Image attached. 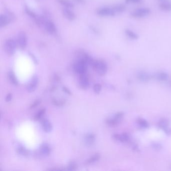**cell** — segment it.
<instances>
[{
  "instance_id": "obj_15",
  "label": "cell",
  "mask_w": 171,
  "mask_h": 171,
  "mask_svg": "<svg viewBox=\"0 0 171 171\" xmlns=\"http://www.w3.org/2000/svg\"><path fill=\"white\" fill-rule=\"evenodd\" d=\"M170 121L167 118H162L160 120L158 123V126L161 129H163L164 131L168 128H169Z\"/></svg>"
},
{
  "instance_id": "obj_20",
  "label": "cell",
  "mask_w": 171,
  "mask_h": 171,
  "mask_svg": "<svg viewBox=\"0 0 171 171\" xmlns=\"http://www.w3.org/2000/svg\"><path fill=\"white\" fill-rule=\"evenodd\" d=\"M57 2L64 8L73 9L74 7L73 4L69 0H57Z\"/></svg>"
},
{
  "instance_id": "obj_16",
  "label": "cell",
  "mask_w": 171,
  "mask_h": 171,
  "mask_svg": "<svg viewBox=\"0 0 171 171\" xmlns=\"http://www.w3.org/2000/svg\"><path fill=\"white\" fill-rule=\"evenodd\" d=\"M42 126L43 131L47 133L51 132L52 129V126L51 125V123L49 122V120L46 119L42 121Z\"/></svg>"
},
{
  "instance_id": "obj_27",
  "label": "cell",
  "mask_w": 171,
  "mask_h": 171,
  "mask_svg": "<svg viewBox=\"0 0 171 171\" xmlns=\"http://www.w3.org/2000/svg\"><path fill=\"white\" fill-rule=\"evenodd\" d=\"M169 78L168 74L165 72H161L157 75V79L161 81H166Z\"/></svg>"
},
{
  "instance_id": "obj_12",
  "label": "cell",
  "mask_w": 171,
  "mask_h": 171,
  "mask_svg": "<svg viewBox=\"0 0 171 171\" xmlns=\"http://www.w3.org/2000/svg\"><path fill=\"white\" fill-rule=\"evenodd\" d=\"M95 137L93 134H87L84 136V143L86 146L90 147L92 146L95 143Z\"/></svg>"
},
{
  "instance_id": "obj_23",
  "label": "cell",
  "mask_w": 171,
  "mask_h": 171,
  "mask_svg": "<svg viewBox=\"0 0 171 171\" xmlns=\"http://www.w3.org/2000/svg\"><path fill=\"white\" fill-rule=\"evenodd\" d=\"M100 158H101V155L99 154H95V155H93V156L91 157L89 159L87 160L86 162V164L90 165V164H92L93 163L98 161Z\"/></svg>"
},
{
  "instance_id": "obj_32",
  "label": "cell",
  "mask_w": 171,
  "mask_h": 171,
  "mask_svg": "<svg viewBox=\"0 0 171 171\" xmlns=\"http://www.w3.org/2000/svg\"><path fill=\"white\" fill-rule=\"evenodd\" d=\"M77 168V166L76 164L74 162H72L69 164L67 169L68 170L73 171V170H76Z\"/></svg>"
},
{
  "instance_id": "obj_26",
  "label": "cell",
  "mask_w": 171,
  "mask_h": 171,
  "mask_svg": "<svg viewBox=\"0 0 171 171\" xmlns=\"http://www.w3.org/2000/svg\"><path fill=\"white\" fill-rule=\"evenodd\" d=\"M137 123L140 126L144 128H147L149 126V124L148 122L144 119L139 118L137 120Z\"/></svg>"
},
{
  "instance_id": "obj_17",
  "label": "cell",
  "mask_w": 171,
  "mask_h": 171,
  "mask_svg": "<svg viewBox=\"0 0 171 171\" xmlns=\"http://www.w3.org/2000/svg\"><path fill=\"white\" fill-rule=\"evenodd\" d=\"M112 8L116 14L123 13L126 10V6H125V5L122 4L116 5L112 7Z\"/></svg>"
},
{
  "instance_id": "obj_37",
  "label": "cell",
  "mask_w": 171,
  "mask_h": 171,
  "mask_svg": "<svg viewBox=\"0 0 171 171\" xmlns=\"http://www.w3.org/2000/svg\"><path fill=\"white\" fill-rule=\"evenodd\" d=\"M11 99H12V95L11 93L8 94L6 96V99H5L6 102L10 101Z\"/></svg>"
},
{
  "instance_id": "obj_29",
  "label": "cell",
  "mask_w": 171,
  "mask_h": 171,
  "mask_svg": "<svg viewBox=\"0 0 171 171\" xmlns=\"http://www.w3.org/2000/svg\"><path fill=\"white\" fill-rule=\"evenodd\" d=\"M52 102L54 105L58 106V107H60V106H63V105H64L65 104V100L59 101L57 99H53Z\"/></svg>"
},
{
  "instance_id": "obj_1",
  "label": "cell",
  "mask_w": 171,
  "mask_h": 171,
  "mask_svg": "<svg viewBox=\"0 0 171 171\" xmlns=\"http://www.w3.org/2000/svg\"><path fill=\"white\" fill-rule=\"evenodd\" d=\"M99 75L103 76L107 73V65L105 61L101 60H93L90 65Z\"/></svg>"
},
{
  "instance_id": "obj_2",
  "label": "cell",
  "mask_w": 171,
  "mask_h": 171,
  "mask_svg": "<svg viewBox=\"0 0 171 171\" xmlns=\"http://www.w3.org/2000/svg\"><path fill=\"white\" fill-rule=\"evenodd\" d=\"M151 12V11L149 8H139L132 11L131 13V16L132 18H142L148 16Z\"/></svg>"
},
{
  "instance_id": "obj_8",
  "label": "cell",
  "mask_w": 171,
  "mask_h": 171,
  "mask_svg": "<svg viewBox=\"0 0 171 171\" xmlns=\"http://www.w3.org/2000/svg\"><path fill=\"white\" fill-rule=\"evenodd\" d=\"M79 85L81 88L83 89H86L89 88V81L86 73L79 75Z\"/></svg>"
},
{
  "instance_id": "obj_22",
  "label": "cell",
  "mask_w": 171,
  "mask_h": 171,
  "mask_svg": "<svg viewBox=\"0 0 171 171\" xmlns=\"http://www.w3.org/2000/svg\"><path fill=\"white\" fill-rule=\"evenodd\" d=\"M41 153L43 155L47 156L49 155L51 152V149L49 146L46 144L42 145L40 148Z\"/></svg>"
},
{
  "instance_id": "obj_19",
  "label": "cell",
  "mask_w": 171,
  "mask_h": 171,
  "mask_svg": "<svg viewBox=\"0 0 171 171\" xmlns=\"http://www.w3.org/2000/svg\"><path fill=\"white\" fill-rule=\"evenodd\" d=\"M125 34L129 39L133 40H137L138 39V35L137 34V33L134 32L132 30H129V29H126L125 30Z\"/></svg>"
},
{
  "instance_id": "obj_14",
  "label": "cell",
  "mask_w": 171,
  "mask_h": 171,
  "mask_svg": "<svg viewBox=\"0 0 171 171\" xmlns=\"http://www.w3.org/2000/svg\"><path fill=\"white\" fill-rule=\"evenodd\" d=\"M113 138L114 140L119 141L122 143L128 142L129 140V137L126 133H123L122 135L119 134H114L113 135Z\"/></svg>"
},
{
  "instance_id": "obj_36",
  "label": "cell",
  "mask_w": 171,
  "mask_h": 171,
  "mask_svg": "<svg viewBox=\"0 0 171 171\" xmlns=\"http://www.w3.org/2000/svg\"><path fill=\"white\" fill-rule=\"evenodd\" d=\"M142 1V0H125V2L126 4H129V3H134V4H137V3H140Z\"/></svg>"
},
{
  "instance_id": "obj_31",
  "label": "cell",
  "mask_w": 171,
  "mask_h": 171,
  "mask_svg": "<svg viewBox=\"0 0 171 171\" xmlns=\"http://www.w3.org/2000/svg\"><path fill=\"white\" fill-rule=\"evenodd\" d=\"M101 84L97 83L95 84L93 86V90L95 93L98 94L101 92Z\"/></svg>"
},
{
  "instance_id": "obj_21",
  "label": "cell",
  "mask_w": 171,
  "mask_h": 171,
  "mask_svg": "<svg viewBox=\"0 0 171 171\" xmlns=\"http://www.w3.org/2000/svg\"><path fill=\"white\" fill-rule=\"evenodd\" d=\"M8 77L9 78V80L12 84L17 86L18 84V81L17 77H16L15 74L13 71H10L8 73Z\"/></svg>"
},
{
  "instance_id": "obj_5",
  "label": "cell",
  "mask_w": 171,
  "mask_h": 171,
  "mask_svg": "<svg viewBox=\"0 0 171 171\" xmlns=\"http://www.w3.org/2000/svg\"><path fill=\"white\" fill-rule=\"evenodd\" d=\"M14 19L13 14L7 11L6 14H2L0 17V26L1 28L6 27Z\"/></svg>"
},
{
  "instance_id": "obj_34",
  "label": "cell",
  "mask_w": 171,
  "mask_h": 171,
  "mask_svg": "<svg viewBox=\"0 0 171 171\" xmlns=\"http://www.w3.org/2000/svg\"><path fill=\"white\" fill-rule=\"evenodd\" d=\"M152 147L154 149L157 151L161 150L162 149V146L160 144L158 143H154L152 145Z\"/></svg>"
},
{
  "instance_id": "obj_30",
  "label": "cell",
  "mask_w": 171,
  "mask_h": 171,
  "mask_svg": "<svg viewBox=\"0 0 171 171\" xmlns=\"http://www.w3.org/2000/svg\"><path fill=\"white\" fill-rule=\"evenodd\" d=\"M25 12L27 15L30 16L32 18H34L35 19H36V18H37V16L36 15V14L34 12H33L32 11L29 9L28 8H26Z\"/></svg>"
},
{
  "instance_id": "obj_40",
  "label": "cell",
  "mask_w": 171,
  "mask_h": 171,
  "mask_svg": "<svg viewBox=\"0 0 171 171\" xmlns=\"http://www.w3.org/2000/svg\"><path fill=\"white\" fill-rule=\"evenodd\" d=\"M170 86H171V81H170Z\"/></svg>"
},
{
  "instance_id": "obj_18",
  "label": "cell",
  "mask_w": 171,
  "mask_h": 171,
  "mask_svg": "<svg viewBox=\"0 0 171 171\" xmlns=\"http://www.w3.org/2000/svg\"><path fill=\"white\" fill-rule=\"evenodd\" d=\"M137 77L140 81H143V82H147L151 78L150 75L145 72H141L138 73V74L137 75Z\"/></svg>"
},
{
  "instance_id": "obj_13",
  "label": "cell",
  "mask_w": 171,
  "mask_h": 171,
  "mask_svg": "<svg viewBox=\"0 0 171 171\" xmlns=\"http://www.w3.org/2000/svg\"><path fill=\"white\" fill-rule=\"evenodd\" d=\"M62 13L64 16L70 21H73L76 19V15L70 9L64 8L62 10Z\"/></svg>"
},
{
  "instance_id": "obj_35",
  "label": "cell",
  "mask_w": 171,
  "mask_h": 171,
  "mask_svg": "<svg viewBox=\"0 0 171 171\" xmlns=\"http://www.w3.org/2000/svg\"><path fill=\"white\" fill-rule=\"evenodd\" d=\"M40 102L41 101H40L39 99L35 101L34 102H33V104H32L31 106H30V109H33V108H35L36 107H37L38 105H39Z\"/></svg>"
},
{
  "instance_id": "obj_28",
  "label": "cell",
  "mask_w": 171,
  "mask_h": 171,
  "mask_svg": "<svg viewBox=\"0 0 171 171\" xmlns=\"http://www.w3.org/2000/svg\"><path fill=\"white\" fill-rule=\"evenodd\" d=\"M45 111H46V109L45 108H43L41 109L40 110H39V112L34 117V120H38L41 119V117L43 116L44 114H45Z\"/></svg>"
},
{
  "instance_id": "obj_11",
  "label": "cell",
  "mask_w": 171,
  "mask_h": 171,
  "mask_svg": "<svg viewBox=\"0 0 171 171\" xmlns=\"http://www.w3.org/2000/svg\"><path fill=\"white\" fill-rule=\"evenodd\" d=\"M38 83V78L37 76H34L33 78H32L31 81L30 83L27 86V89L28 92H34Z\"/></svg>"
},
{
  "instance_id": "obj_39",
  "label": "cell",
  "mask_w": 171,
  "mask_h": 171,
  "mask_svg": "<svg viewBox=\"0 0 171 171\" xmlns=\"http://www.w3.org/2000/svg\"><path fill=\"white\" fill-rule=\"evenodd\" d=\"M74 1L77 3H79V4H84L86 2L85 0H74Z\"/></svg>"
},
{
  "instance_id": "obj_10",
  "label": "cell",
  "mask_w": 171,
  "mask_h": 171,
  "mask_svg": "<svg viewBox=\"0 0 171 171\" xmlns=\"http://www.w3.org/2000/svg\"><path fill=\"white\" fill-rule=\"evenodd\" d=\"M159 2V7L161 10L165 12L171 11V0H158Z\"/></svg>"
},
{
  "instance_id": "obj_38",
  "label": "cell",
  "mask_w": 171,
  "mask_h": 171,
  "mask_svg": "<svg viewBox=\"0 0 171 171\" xmlns=\"http://www.w3.org/2000/svg\"><path fill=\"white\" fill-rule=\"evenodd\" d=\"M62 89H63V91L65 92L67 94L69 95H71V92L67 88H66V87H63Z\"/></svg>"
},
{
  "instance_id": "obj_9",
  "label": "cell",
  "mask_w": 171,
  "mask_h": 171,
  "mask_svg": "<svg viewBox=\"0 0 171 171\" xmlns=\"http://www.w3.org/2000/svg\"><path fill=\"white\" fill-rule=\"evenodd\" d=\"M43 24L45 30L46 31L47 33L51 35L55 34L56 32V28L54 23L52 21L48 20V21H45Z\"/></svg>"
},
{
  "instance_id": "obj_7",
  "label": "cell",
  "mask_w": 171,
  "mask_h": 171,
  "mask_svg": "<svg viewBox=\"0 0 171 171\" xmlns=\"http://www.w3.org/2000/svg\"><path fill=\"white\" fill-rule=\"evenodd\" d=\"M96 13L101 17H113L116 15L112 7L101 8L96 10Z\"/></svg>"
},
{
  "instance_id": "obj_6",
  "label": "cell",
  "mask_w": 171,
  "mask_h": 171,
  "mask_svg": "<svg viewBox=\"0 0 171 171\" xmlns=\"http://www.w3.org/2000/svg\"><path fill=\"white\" fill-rule=\"evenodd\" d=\"M17 46L20 49L24 50L26 48L27 44V38L25 33L21 32L17 36L16 41Z\"/></svg>"
},
{
  "instance_id": "obj_25",
  "label": "cell",
  "mask_w": 171,
  "mask_h": 171,
  "mask_svg": "<svg viewBox=\"0 0 171 171\" xmlns=\"http://www.w3.org/2000/svg\"><path fill=\"white\" fill-rule=\"evenodd\" d=\"M17 152L18 154L24 156H26L29 154V151L25 148L22 147L18 148L17 150Z\"/></svg>"
},
{
  "instance_id": "obj_4",
  "label": "cell",
  "mask_w": 171,
  "mask_h": 171,
  "mask_svg": "<svg viewBox=\"0 0 171 171\" xmlns=\"http://www.w3.org/2000/svg\"><path fill=\"white\" fill-rule=\"evenodd\" d=\"M87 63L82 60L77 59L74 64V70L78 74L86 73L87 69Z\"/></svg>"
},
{
  "instance_id": "obj_24",
  "label": "cell",
  "mask_w": 171,
  "mask_h": 171,
  "mask_svg": "<svg viewBox=\"0 0 171 171\" xmlns=\"http://www.w3.org/2000/svg\"><path fill=\"white\" fill-rule=\"evenodd\" d=\"M119 121L117 120L116 119H114V117L113 119H107L106 120V123L108 126H111V127H115L117 126V125L119 124Z\"/></svg>"
},
{
  "instance_id": "obj_33",
  "label": "cell",
  "mask_w": 171,
  "mask_h": 171,
  "mask_svg": "<svg viewBox=\"0 0 171 171\" xmlns=\"http://www.w3.org/2000/svg\"><path fill=\"white\" fill-rule=\"evenodd\" d=\"M123 114H123V112H118V113H117L115 114L114 118L120 122L122 120L123 117Z\"/></svg>"
},
{
  "instance_id": "obj_3",
  "label": "cell",
  "mask_w": 171,
  "mask_h": 171,
  "mask_svg": "<svg viewBox=\"0 0 171 171\" xmlns=\"http://www.w3.org/2000/svg\"><path fill=\"white\" fill-rule=\"evenodd\" d=\"M17 47L16 42H15L13 39H7L5 42V51L8 55H13L15 53Z\"/></svg>"
}]
</instances>
